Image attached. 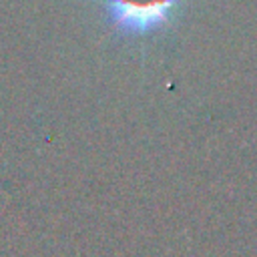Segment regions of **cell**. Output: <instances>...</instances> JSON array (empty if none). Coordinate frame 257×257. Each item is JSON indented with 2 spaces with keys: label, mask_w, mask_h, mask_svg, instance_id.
I'll list each match as a JSON object with an SVG mask.
<instances>
[{
  "label": "cell",
  "mask_w": 257,
  "mask_h": 257,
  "mask_svg": "<svg viewBox=\"0 0 257 257\" xmlns=\"http://www.w3.org/2000/svg\"><path fill=\"white\" fill-rule=\"evenodd\" d=\"M181 0H102L110 24L124 34H151L165 26Z\"/></svg>",
  "instance_id": "1"
}]
</instances>
